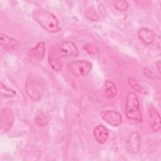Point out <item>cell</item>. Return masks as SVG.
<instances>
[{
	"mask_svg": "<svg viewBox=\"0 0 161 161\" xmlns=\"http://www.w3.org/2000/svg\"><path fill=\"white\" fill-rule=\"evenodd\" d=\"M33 18L44 30L55 33L61 30L55 16L46 10H36L33 14Z\"/></svg>",
	"mask_w": 161,
	"mask_h": 161,
	"instance_id": "obj_1",
	"label": "cell"
},
{
	"mask_svg": "<svg viewBox=\"0 0 161 161\" xmlns=\"http://www.w3.org/2000/svg\"><path fill=\"white\" fill-rule=\"evenodd\" d=\"M125 113L128 118L142 121V114L137 96L135 92H129L126 95Z\"/></svg>",
	"mask_w": 161,
	"mask_h": 161,
	"instance_id": "obj_2",
	"label": "cell"
},
{
	"mask_svg": "<svg viewBox=\"0 0 161 161\" xmlns=\"http://www.w3.org/2000/svg\"><path fill=\"white\" fill-rule=\"evenodd\" d=\"M70 73L75 76H85L92 69V64L86 60H77L70 62L67 66Z\"/></svg>",
	"mask_w": 161,
	"mask_h": 161,
	"instance_id": "obj_3",
	"label": "cell"
},
{
	"mask_svg": "<svg viewBox=\"0 0 161 161\" xmlns=\"http://www.w3.org/2000/svg\"><path fill=\"white\" fill-rule=\"evenodd\" d=\"M26 91L28 96L34 101L40 100L43 93V87L38 80L30 77L26 82Z\"/></svg>",
	"mask_w": 161,
	"mask_h": 161,
	"instance_id": "obj_4",
	"label": "cell"
},
{
	"mask_svg": "<svg viewBox=\"0 0 161 161\" xmlns=\"http://www.w3.org/2000/svg\"><path fill=\"white\" fill-rule=\"evenodd\" d=\"M14 121V114L9 108H4L1 113V131L6 133L12 126Z\"/></svg>",
	"mask_w": 161,
	"mask_h": 161,
	"instance_id": "obj_5",
	"label": "cell"
},
{
	"mask_svg": "<svg viewBox=\"0 0 161 161\" xmlns=\"http://www.w3.org/2000/svg\"><path fill=\"white\" fill-rule=\"evenodd\" d=\"M58 52L60 56L64 57H76L79 55L77 46L71 41L62 42L59 45Z\"/></svg>",
	"mask_w": 161,
	"mask_h": 161,
	"instance_id": "obj_6",
	"label": "cell"
},
{
	"mask_svg": "<svg viewBox=\"0 0 161 161\" xmlns=\"http://www.w3.org/2000/svg\"><path fill=\"white\" fill-rule=\"evenodd\" d=\"M101 116L106 123L113 126H119L122 123L121 114L114 110L106 111L102 114Z\"/></svg>",
	"mask_w": 161,
	"mask_h": 161,
	"instance_id": "obj_7",
	"label": "cell"
},
{
	"mask_svg": "<svg viewBox=\"0 0 161 161\" xmlns=\"http://www.w3.org/2000/svg\"><path fill=\"white\" fill-rule=\"evenodd\" d=\"M48 60L50 65L54 70L60 71L62 69V62L53 47H51L48 50Z\"/></svg>",
	"mask_w": 161,
	"mask_h": 161,
	"instance_id": "obj_8",
	"label": "cell"
},
{
	"mask_svg": "<svg viewBox=\"0 0 161 161\" xmlns=\"http://www.w3.org/2000/svg\"><path fill=\"white\" fill-rule=\"evenodd\" d=\"M150 126L153 131H157L160 129V116L155 108L151 106L148 109Z\"/></svg>",
	"mask_w": 161,
	"mask_h": 161,
	"instance_id": "obj_9",
	"label": "cell"
},
{
	"mask_svg": "<svg viewBox=\"0 0 161 161\" xmlns=\"http://www.w3.org/2000/svg\"><path fill=\"white\" fill-rule=\"evenodd\" d=\"M140 137L138 132H132L127 141V147L128 150L133 153H136L140 148Z\"/></svg>",
	"mask_w": 161,
	"mask_h": 161,
	"instance_id": "obj_10",
	"label": "cell"
},
{
	"mask_svg": "<svg viewBox=\"0 0 161 161\" xmlns=\"http://www.w3.org/2000/svg\"><path fill=\"white\" fill-rule=\"evenodd\" d=\"M138 35L142 43L148 45L153 42L155 36V33L149 28H142L138 30Z\"/></svg>",
	"mask_w": 161,
	"mask_h": 161,
	"instance_id": "obj_11",
	"label": "cell"
},
{
	"mask_svg": "<svg viewBox=\"0 0 161 161\" xmlns=\"http://www.w3.org/2000/svg\"><path fill=\"white\" fill-rule=\"evenodd\" d=\"M45 52V44L43 42H40L37 45L31 48L28 51V55L30 57L36 60H42Z\"/></svg>",
	"mask_w": 161,
	"mask_h": 161,
	"instance_id": "obj_12",
	"label": "cell"
},
{
	"mask_svg": "<svg viewBox=\"0 0 161 161\" xmlns=\"http://www.w3.org/2000/svg\"><path fill=\"white\" fill-rule=\"evenodd\" d=\"M93 133L97 142L101 144L104 143L107 141L109 136L107 128L101 125H99L94 128Z\"/></svg>",
	"mask_w": 161,
	"mask_h": 161,
	"instance_id": "obj_13",
	"label": "cell"
},
{
	"mask_svg": "<svg viewBox=\"0 0 161 161\" xmlns=\"http://www.w3.org/2000/svg\"><path fill=\"white\" fill-rule=\"evenodd\" d=\"M0 42L1 46L6 50H12L18 45V42L16 40L3 33H1L0 35Z\"/></svg>",
	"mask_w": 161,
	"mask_h": 161,
	"instance_id": "obj_14",
	"label": "cell"
},
{
	"mask_svg": "<svg viewBox=\"0 0 161 161\" xmlns=\"http://www.w3.org/2000/svg\"><path fill=\"white\" fill-rule=\"evenodd\" d=\"M117 94V89L115 84L111 80H107L105 81L104 94L108 99L114 98Z\"/></svg>",
	"mask_w": 161,
	"mask_h": 161,
	"instance_id": "obj_15",
	"label": "cell"
},
{
	"mask_svg": "<svg viewBox=\"0 0 161 161\" xmlns=\"http://www.w3.org/2000/svg\"><path fill=\"white\" fill-rule=\"evenodd\" d=\"M128 82L129 85L132 87V89L136 92H138L140 93H143L145 92L144 89L141 86V85L136 79L130 77L128 79Z\"/></svg>",
	"mask_w": 161,
	"mask_h": 161,
	"instance_id": "obj_16",
	"label": "cell"
},
{
	"mask_svg": "<svg viewBox=\"0 0 161 161\" xmlns=\"http://www.w3.org/2000/svg\"><path fill=\"white\" fill-rule=\"evenodd\" d=\"M35 121L40 126H45L49 121V116L45 113L42 112L38 114L35 118Z\"/></svg>",
	"mask_w": 161,
	"mask_h": 161,
	"instance_id": "obj_17",
	"label": "cell"
},
{
	"mask_svg": "<svg viewBox=\"0 0 161 161\" xmlns=\"http://www.w3.org/2000/svg\"><path fill=\"white\" fill-rule=\"evenodd\" d=\"M1 95L6 96V97H12L16 96V92L9 88L6 87L5 85H4L2 82L1 83Z\"/></svg>",
	"mask_w": 161,
	"mask_h": 161,
	"instance_id": "obj_18",
	"label": "cell"
},
{
	"mask_svg": "<svg viewBox=\"0 0 161 161\" xmlns=\"http://www.w3.org/2000/svg\"><path fill=\"white\" fill-rule=\"evenodd\" d=\"M83 48L90 55H96L99 53V49L98 47L92 43H86L84 45Z\"/></svg>",
	"mask_w": 161,
	"mask_h": 161,
	"instance_id": "obj_19",
	"label": "cell"
},
{
	"mask_svg": "<svg viewBox=\"0 0 161 161\" xmlns=\"http://www.w3.org/2000/svg\"><path fill=\"white\" fill-rule=\"evenodd\" d=\"M114 6L118 11H125L128 9L129 4L126 1H116L114 2Z\"/></svg>",
	"mask_w": 161,
	"mask_h": 161,
	"instance_id": "obj_20",
	"label": "cell"
},
{
	"mask_svg": "<svg viewBox=\"0 0 161 161\" xmlns=\"http://www.w3.org/2000/svg\"><path fill=\"white\" fill-rule=\"evenodd\" d=\"M86 16L87 18L92 21H97L99 19L98 15L95 9L92 8H89L86 11Z\"/></svg>",
	"mask_w": 161,
	"mask_h": 161,
	"instance_id": "obj_21",
	"label": "cell"
},
{
	"mask_svg": "<svg viewBox=\"0 0 161 161\" xmlns=\"http://www.w3.org/2000/svg\"><path fill=\"white\" fill-rule=\"evenodd\" d=\"M156 65H157V69H158V72L160 73V60L157 61Z\"/></svg>",
	"mask_w": 161,
	"mask_h": 161,
	"instance_id": "obj_22",
	"label": "cell"
}]
</instances>
